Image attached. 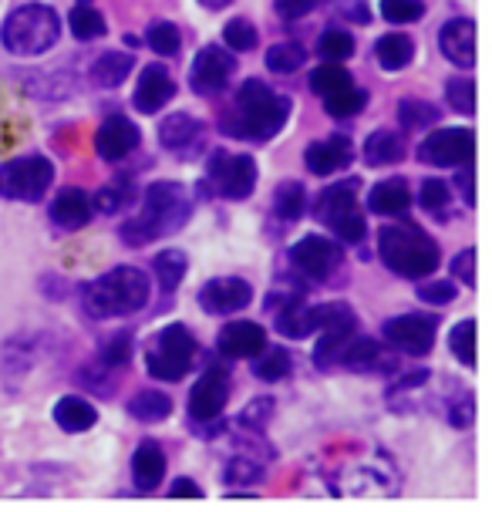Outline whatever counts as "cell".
<instances>
[{"instance_id":"cb8c5ba5","label":"cell","mask_w":492,"mask_h":512,"mask_svg":"<svg viewBox=\"0 0 492 512\" xmlns=\"http://www.w3.org/2000/svg\"><path fill=\"white\" fill-rule=\"evenodd\" d=\"M91 219V199L81 189H61L51 203V223L61 230H81Z\"/></svg>"},{"instance_id":"1f68e13d","label":"cell","mask_w":492,"mask_h":512,"mask_svg":"<svg viewBox=\"0 0 492 512\" xmlns=\"http://www.w3.org/2000/svg\"><path fill=\"white\" fill-rule=\"evenodd\" d=\"M129 415L135 422H145V425H156L162 418L172 415V398L162 395V391L149 388V391H139L132 401H129Z\"/></svg>"},{"instance_id":"ab89813d","label":"cell","mask_w":492,"mask_h":512,"mask_svg":"<svg viewBox=\"0 0 492 512\" xmlns=\"http://www.w3.org/2000/svg\"><path fill=\"white\" fill-rule=\"evenodd\" d=\"M132 199H135L132 182L122 176V179H112V182H108V186H102V192H98L95 203H91V206H98L105 216H112V213H118V209L132 206Z\"/></svg>"},{"instance_id":"7dc6e473","label":"cell","mask_w":492,"mask_h":512,"mask_svg":"<svg viewBox=\"0 0 492 512\" xmlns=\"http://www.w3.org/2000/svg\"><path fill=\"white\" fill-rule=\"evenodd\" d=\"M230 486L236 482H243V486H250V482H263V462L253 459V452H240L236 459H230L226 465V475H223Z\"/></svg>"},{"instance_id":"5bb4252c","label":"cell","mask_w":492,"mask_h":512,"mask_svg":"<svg viewBox=\"0 0 492 512\" xmlns=\"http://www.w3.org/2000/svg\"><path fill=\"white\" fill-rule=\"evenodd\" d=\"M233 71H236L233 54L220 48V44H209V48L196 54L193 68H189V85H193V91H199V95H220V91L230 85Z\"/></svg>"},{"instance_id":"83f0119b","label":"cell","mask_w":492,"mask_h":512,"mask_svg":"<svg viewBox=\"0 0 492 512\" xmlns=\"http://www.w3.org/2000/svg\"><path fill=\"white\" fill-rule=\"evenodd\" d=\"M199 139H203V122L193 115H186V112L169 115L166 122L159 125V142L172 152L189 149V145H196Z\"/></svg>"},{"instance_id":"94428289","label":"cell","mask_w":492,"mask_h":512,"mask_svg":"<svg viewBox=\"0 0 492 512\" xmlns=\"http://www.w3.org/2000/svg\"><path fill=\"white\" fill-rule=\"evenodd\" d=\"M459 189L469 192V206L476 203V192H472V172H462V176H459Z\"/></svg>"},{"instance_id":"74e56055","label":"cell","mask_w":492,"mask_h":512,"mask_svg":"<svg viewBox=\"0 0 492 512\" xmlns=\"http://www.w3.org/2000/svg\"><path fill=\"white\" fill-rule=\"evenodd\" d=\"M304 61H307V51L300 48L297 41L273 44V48L267 51V68L280 71V75H294V71L304 68Z\"/></svg>"},{"instance_id":"30bf717a","label":"cell","mask_w":492,"mask_h":512,"mask_svg":"<svg viewBox=\"0 0 492 512\" xmlns=\"http://www.w3.org/2000/svg\"><path fill=\"white\" fill-rule=\"evenodd\" d=\"M314 331H321V341L314 347V361L321 368H331V364L341 361L344 344L358 334V317L348 304H321L314 307Z\"/></svg>"},{"instance_id":"681fc988","label":"cell","mask_w":492,"mask_h":512,"mask_svg":"<svg viewBox=\"0 0 492 512\" xmlns=\"http://www.w3.org/2000/svg\"><path fill=\"white\" fill-rule=\"evenodd\" d=\"M381 14L391 24H415L425 17V0H381Z\"/></svg>"},{"instance_id":"11a10c76","label":"cell","mask_w":492,"mask_h":512,"mask_svg":"<svg viewBox=\"0 0 492 512\" xmlns=\"http://www.w3.org/2000/svg\"><path fill=\"white\" fill-rule=\"evenodd\" d=\"M418 297H422L425 304H452V300H455V283L452 280L422 283V287H418Z\"/></svg>"},{"instance_id":"ac0fdd59","label":"cell","mask_w":492,"mask_h":512,"mask_svg":"<svg viewBox=\"0 0 492 512\" xmlns=\"http://www.w3.org/2000/svg\"><path fill=\"white\" fill-rule=\"evenodd\" d=\"M273 320H277V331L284 337H304L314 331V307L304 304L300 290H284V294H273L267 300Z\"/></svg>"},{"instance_id":"f546056e","label":"cell","mask_w":492,"mask_h":512,"mask_svg":"<svg viewBox=\"0 0 492 512\" xmlns=\"http://www.w3.org/2000/svg\"><path fill=\"white\" fill-rule=\"evenodd\" d=\"M341 364L344 368H351V371H375L381 368V364H395L391 358H385L381 354V347L378 341H371V337H361V334H354L348 344H344V351H341Z\"/></svg>"},{"instance_id":"be15d7a7","label":"cell","mask_w":492,"mask_h":512,"mask_svg":"<svg viewBox=\"0 0 492 512\" xmlns=\"http://www.w3.org/2000/svg\"><path fill=\"white\" fill-rule=\"evenodd\" d=\"M78 4H91V0H78Z\"/></svg>"},{"instance_id":"4fadbf2b","label":"cell","mask_w":492,"mask_h":512,"mask_svg":"<svg viewBox=\"0 0 492 512\" xmlns=\"http://www.w3.org/2000/svg\"><path fill=\"white\" fill-rule=\"evenodd\" d=\"M226 401H230V374L220 364H213V368L199 374L196 388L189 391V422L213 425L223 415Z\"/></svg>"},{"instance_id":"484cf974","label":"cell","mask_w":492,"mask_h":512,"mask_svg":"<svg viewBox=\"0 0 492 512\" xmlns=\"http://www.w3.org/2000/svg\"><path fill=\"white\" fill-rule=\"evenodd\" d=\"M412 206V189H408L405 179H385L371 189L368 196V209L378 216H402L405 209Z\"/></svg>"},{"instance_id":"db71d44e","label":"cell","mask_w":492,"mask_h":512,"mask_svg":"<svg viewBox=\"0 0 492 512\" xmlns=\"http://www.w3.org/2000/svg\"><path fill=\"white\" fill-rule=\"evenodd\" d=\"M270 415H273V401L270 398H257V401H250V405L243 408L240 425L243 428H263L270 422Z\"/></svg>"},{"instance_id":"2e32d148","label":"cell","mask_w":492,"mask_h":512,"mask_svg":"<svg viewBox=\"0 0 492 512\" xmlns=\"http://www.w3.org/2000/svg\"><path fill=\"white\" fill-rule=\"evenodd\" d=\"M385 341L398 351L412 354V358H422L435 347V317H422V314H405L395 317L385 324Z\"/></svg>"},{"instance_id":"d6a6232c","label":"cell","mask_w":492,"mask_h":512,"mask_svg":"<svg viewBox=\"0 0 492 512\" xmlns=\"http://www.w3.org/2000/svg\"><path fill=\"white\" fill-rule=\"evenodd\" d=\"M375 58L385 71H402L408 61L415 58V44L405 34H385L375 44Z\"/></svg>"},{"instance_id":"44dd1931","label":"cell","mask_w":492,"mask_h":512,"mask_svg":"<svg viewBox=\"0 0 492 512\" xmlns=\"http://www.w3.org/2000/svg\"><path fill=\"white\" fill-rule=\"evenodd\" d=\"M139 142H142L139 128L122 115L105 118V125L98 128V135H95V149L105 162H118V159H125V155H132L139 149Z\"/></svg>"},{"instance_id":"f6af8a7d","label":"cell","mask_w":492,"mask_h":512,"mask_svg":"<svg viewBox=\"0 0 492 512\" xmlns=\"http://www.w3.org/2000/svg\"><path fill=\"white\" fill-rule=\"evenodd\" d=\"M145 44H149L156 54H162V58H172V54H179V48H182L179 27L169 21H156L149 27V34H145Z\"/></svg>"},{"instance_id":"f35d334b","label":"cell","mask_w":492,"mask_h":512,"mask_svg":"<svg viewBox=\"0 0 492 512\" xmlns=\"http://www.w3.org/2000/svg\"><path fill=\"white\" fill-rule=\"evenodd\" d=\"M68 24H71V34H75L78 41H95L105 34V17L98 14L91 4H78L75 11H71Z\"/></svg>"},{"instance_id":"7c38bea8","label":"cell","mask_w":492,"mask_h":512,"mask_svg":"<svg viewBox=\"0 0 492 512\" xmlns=\"http://www.w3.org/2000/svg\"><path fill=\"white\" fill-rule=\"evenodd\" d=\"M476 155V132L472 128H435L428 139L418 145V159L428 166H469Z\"/></svg>"},{"instance_id":"9a60e30c","label":"cell","mask_w":492,"mask_h":512,"mask_svg":"<svg viewBox=\"0 0 492 512\" xmlns=\"http://www.w3.org/2000/svg\"><path fill=\"white\" fill-rule=\"evenodd\" d=\"M290 260H294V267L304 273V277L327 280V277H334V273L341 270L344 253H341V246L331 243L327 236H304L300 243H294Z\"/></svg>"},{"instance_id":"f1b7e54d","label":"cell","mask_w":492,"mask_h":512,"mask_svg":"<svg viewBox=\"0 0 492 512\" xmlns=\"http://www.w3.org/2000/svg\"><path fill=\"white\" fill-rule=\"evenodd\" d=\"M54 422H58L61 432H71V435H78V432H88V428H95L98 422V411L95 405H88L85 398H61L58 405H54Z\"/></svg>"},{"instance_id":"f907efd6","label":"cell","mask_w":492,"mask_h":512,"mask_svg":"<svg viewBox=\"0 0 492 512\" xmlns=\"http://www.w3.org/2000/svg\"><path fill=\"white\" fill-rule=\"evenodd\" d=\"M324 61H344L354 54V38L348 31H324L321 34V44H317Z\"/></svg>"},{"instance_id":"4316f807","label":"cell","mask_w":492,"mask_h":512,"mask_svg":"<svg viewBox=\"0 0 492 512\" xmlns=\"http://www.w3.org/2000/svg\"><path fill=\"white\" fill-rule=\"evenodd\" d=\"M364 162L368 166H395V162L405 159V142L398 132H391V128H378V132L368 135V142H364Z\"/></svg>"},{"instance_id":"c3c4849f","label":"cell","mask_w":492,"mask_h":512,"mask_svg":"<svg viewBox=\"0 0 492 512\" xmlns=\"http://www.w3.org/2000/svg\"><path fill=\"white\" fill-rule=\"evenodd\" d=\"M223 41H226V48H233V51H253L260 41V34L246 17H233V21L223 27Z\"/></svg>"},{"instance_id":"e575fe53","label":"cell","mask_w":492,"mask_h":512,"mask_svg":"<svg viewBox=\"0 0 492 512\" xmlns=\"http://www.w3.org/2000/svg\"><path fill=\"white\" fill-rule=\"evenodd\" d=\"M476 331H479V324L469 317V320H459L449 334V347H452L455 361L466 364V368H476V361H479L476 358Z\"/></svg>"},{"instance_id":"836d02e7","label":"cell","mask_w":492,"mask_h":512,"mask_svg":"<svg viewBox=\"0 0 492 512\" xmlns=\"http://www.w3.org/2000/svg\"><path fill=\"white\" fill-rule=\"evenodd\" d=\"M273 209H277V216L287 219V223H294V219L304 216V209H307V189H304V182H297V179L280 182L277 192H273Z\"/></svg>"},{"instance_id":"603a6c76","label":"cell","mask_w":492,"mask_h":512,"mask_svg":"<svg viewBox=\"0 0 492 512\" xmlns=\"http://www.w3.org/2000/svg\"><path fill=\"white\" fill-rule=\"evenodd\" d=\"M304 159L314 176H334V172H341L344 166H351L354 145H351V139H344V135H331V139L311 142V149L304 152Z\"/></svg>"},{"instance_id":"9c48e42d","label":"cell","mask_w":492,"mask_h":512,"mask_svg":"<svg viewBox=\"0 0 492 512\" xmlns=\"http://www.w3.org/2000/svg\"><path fill=\"white\" fill-rule=\"evenodd\" d=\"M54 182V166L44 155H21L0 166V196L21 199V203H38Z\"/></svg>"},{"instance_id":"f5cc1de1","label":"cell","mask_w":492,"mask_h":512,"mask_svg":"<svg viewBox=\"0 0 492 512\" xmlns=\"http://www.w3.org/2000/svg\"><path fill=\"white\" fill-rule=\"evenodd\" d=\"M27 364H31V347L21 337H11L4 344V374H24Z\"/></svg>"},{"instance_id":"d590c367","label":"cell","mask_w":492,"mask_h":512,"mask_svg":"<svg viewBox=\"0 0 492 512\" xmlns=\"http://www.w3.org/2000/svg\"><path fill=\"white\" fill-rule=\"evenodd\" d=\"M189 270V260L182 250H162L156 256V277H159V287L166 290V294H172V290L179 287L182 277H186Z\"/></svg>"},{"instance_id":"7402d4cb","label":"cell","mask_w":492,"mask_h":512,"mask_svg":"<svg viewBox=\"0 0 492 512\" xmlns=\"http://www.w3.org/2000/svg\"><path fill=\"white\" fill-rule=\"evenodd\" d=\"M439 48L455 68H472L476 64V21L455 17L439 31Z\"/></svg>"},{"instance_id":"7a4b0ae2","label":"cell","mask_w":492,"mask_h":512,"mask_svg":"<svg viewBox=\"0 0 492 512\" xmlns=\"http://www.w3.org/2000/svg\"><path fill=\"white\" fill-rule=\"evenodd\" d=\"M189 216H193V199L179 182H152L142 192V209L122 226V240L129 246H149L182 230Z\"/></svg>"},{"instance_id":"6f0895ef","label":"cell","mask_w":492,"mask_h":512,"mask_svg":"<svg viewBox=\"0 0 492 512\" xmlns=\"http://www.w3.org/2000/svg\"><path fill=\"white\" fill-rule=\"evenodd\" d=\"M452 273H455V280H466V287H476V250H472V246L452 260Z\"/></svg>"},{"instance_id":"d4e9b609","label":"cell","mask_w":492,"mask_h":512,"mask_svg":"<svg viewBox=\"0 0 492 512\" xmlns=\"http://www.w3.org/2000/svg\"><path fill=\"white\" fill-rule=\"evenodd\" d=\"M132 475H135V486H139L142 492L159 489L162 475H166V452L159 448V442H142L139 448H135Z\"/></svg>"},{"instance_id":"816d5d0a","label":"cell","mask_w":492,"mask_h":512,"mask_svg":"<svg viewBox=\"0 0 492 512\" xmlns=\"http://www.w3.org/2000/svg\"><path fill=\"white\" fill-rule=\"evenodd\" d=\"M132 361V337L129 334H118V337H108V344L102 347V364L108 371H118Z\"/></svg>"},{"instance_id":"4dcf8cb0","label":"cell","mask_w":492,"mask_h":512,"mask_svg":"<svg viewBox=\"0 0 492 512\" xmlns=\"http://www.w3.org/2000/svg\"><path fill=\"white\" fill-rule=\"evenodd\" d=\"M132 68H135V61L125 51H105L102 58H95V64H91V81H95L98 88H118V85H125Z\"/></svg>"},{"instance_id":"6125c7cd","label":"cell","mask_w":492,"mask_h":512,"mask_svg":"<svg viewBox=\"0 0 492 512\" xmlns=\"http://www.w3.org/2000/svg\"><path fill=\"white\" fill-rule=\"evenodd\" d=\"M199 4L209 7V11H223V7L230 4V0H199Z\"/></svg>"},{"instance_id":"8992f818","label":"cell","mask_w":492,"mask_h":512,"mask_svg":"<svg viewBox=\"0 0 492 512\" xmlns=\"http://www.w3.org/2000/svg\"><path fill=\"white\" fill-rule=\"evenodd\" d=\"M196 361V337L186 324H169L152 337V347L145 351V368L159 381H182L193 371Z\"/></svg>"},{"instance_id":"52a82bcc","label":"cell","mask_w":492,"mask_h":512,"mask_svg":"<svg viewBox=\"0 0 492 512\" xmlns=\"http://www.w3.org/2000/svg\"><path fill=\"white\" fill-rule=\"evenodd\" d=\"M314 213L327 230H334L344 243L364 240V216L358 209V186H354V182H334L331 189H324L321 196H317Z\"/></svg>"},{"instance_id":"9f6ffc18","label":"cell","mask_w":492,"mask_h":512,"mask_svg":"<svg viewBox=\"0 0 492 512\" xmlns=\"http://www.w3.org/2000/svg\"><path fill=\"white\" fill-rule=\"evenodd\" d=\"M472 418H476V401H472V395L466 391V395L455 398V405L449 408V422H452L455 428H469V425H472Z\"/></svg>"},{"instance_id":"5b68a950","label":"cell","mask_w":492,"mask_h":512,"mask_svg":"<svg viewBox=\"0 0 492 512\" xmlns=\"http://www.w3.org/2000/svg\"><path fill=\"white\" fill-rule=\"evenodd\" d=\"M61 38V17L48 4H24L0 27V41L17 58L48 54Z\"/></svg>"},{"instance_id":"ba28073f","label":"cell","mask_w":492,"mask_h":512,"mask_svg":"<svg viewBox=\"0 0 492 512\" xmlns=\"http://www.w3.org/2000/svg\"><path fill=\"white\" fill-rule=\"evenodd\" d=\"M398 489V475L391 469L388 455H364L358 459V465H348V469H341L331 479V492L337 496H391V492Z\"/></svg>"},{"instance_id":"ee69618b","label":"cell","mask_w":492,"mask_h":512,"mask_svg":"<svg viewBox=\"0 0 492 512\" xmlns=\"http://www.w3.org/2000/svg\"><path fill=\"white\" fill-rule=\"evenodd\" d=\"M445 98H449L452 112L459 115H476V81L469 75H459L445 85Z\"/></svg>"},{"instance_id":"3957f363","label":"cell","mask_w":492,"mask_h":512,"mask_svg":"<svg viewBox=\"0 0 492 512\" xmlns=\"http://www.w3.org/2000/svg\"><path fill=\"white\" fill-rule=\"evenodd\" d=\"M378 253L385 267L405 280H425L439 270V243L415 223L385 226L378 236Z\"/></svg>"},{"instance_id":"b9f144b4","label":"cell","mask_w":492,"mask_h":512,"mask_svg":"<svg viewBox=\"0 0 492 512\" xmlns=\"http://www.w3.org/2000/svg\"><path fill=\"white\" fill-rule=\"evenodd\" d=\"M348 85H351V71L341 68L337 61H324L321 68H317L314 75H311V88L321 98L334 95V91H341V88H348Z\"/></svg>"},{"instance_id":"7bdbcfd3","label":"cell","mask_w":492,"mask_h":512,"mask_svg":"<svg viewBox=\"0 0 492 512\" xmlns=\"http://www.w3.org/2000/svg\"><path fill=\"white\" fill-rule=\"evenodd\" d=\"M257 358L260 361H257V368H253V371H257L260 381H284L290 374V364H294L284 347H263Z\"/></svg>"},{"instance_id":"8d00e7d4","label":"cell","mask_w":492,"mask_h":512,"mask_svg":"<svg viewBox=\"0 0 492 512\" xmlns=\"http://www.w3.org/2000/svg\"><path fill=\"white\" fill-rule=\"evenodd\" d=\"M364 105H368V91H361V88H354V85L334 91V95L324 98V112L334 115V118L358 115V112H364Z\"/></svg>"},{"instance_id":"60d3db41","label":"cell","mask_w":492,"mask_h":512,"mask_svg":"<svg viewBox=\"0 0 492 512\" xmlns=\"http://www.w3.org/2000/svg\"><path fill=\"white\" fill-rule=\"evenodd\" d=\"M418 203H422V209L428 216L445 219L449 216V206H452V189L445 186L442 179H425L422 192H418Z\"/></svg>"},{"instance_id":"8fae6325","label":"cell","mask_w":492,"mask_h":512,"mask_svg":"<svg viewBox=\"0 0 492 512\" xmlns=\"http://www.w3.org/2000/svg\"><path fill=\"white\" fill-rule=\"evenodd\" d=\"M206 179L220 196L246 199L253 189H257V162H253V155L216 152L206 166Z\"/></svg>"},{"instance_id":"d6986e66","label":"cell","mask_w":492,"mask_h":512,"mask_svg":"<svg viewBox=\"0 0 492 512\" xmlns=\"http://www.w3.org/2000/svg\"><path fill=\"white\" fill-rule=\"evenodd\" d=\"M216 347H220L223 358L233 361H246V358H257V354L267 347V331L253 320H233L226 324L220 337H216Z\"/></svg>"},{"instance_id":"bcb514c9","label":"cell","mask_w":492,"mask_h":512,"mask_svg":"<svg viewBox=\"0 0 492 512\" xmlns=\"http://www.w3.org/2000/svg\"><path fill=\"white\" fill-rule=\"evenodd\" d=\"M398 122L405 128H428L439 122V108L422 102V98H405V102L398 105Z\"/></svg>"},{"instance_id":"680465c9","label":"cell","mask_w":492,"mask_h":512,"mask_svg":"<svg viewBox=\"0 0 492 512\" xmlns=\"http://www.w3.org/2000/svg\"><path fill=\"white\" fill-rule=\"evenodd\" d=\"M317 0H277V14L284 17V21H297V17H304L307 11H314Z\"/></svg>"},{"instance_id":"6da1fadb","label":"cell","mask_w":492,"mask_h":512,"mask_svg":"<svg viewBox=\"0 0 492 512\" xmlns=\"http://www.w3.org/2000/svg\"><path fill=\"white\" fill-rule=\"evenodd\" d=\"M290 118V98L277 95L267 81L250 78L236 88L233 108L223 118V132L246 142H267Z\"/></svg>"},{"instance_id":"e0dca14e","label":"cell","mask_w":492,"mask_h":512,"mask_svg":"<svg viewBox=\"0 0 492 512\" xmlns=\"http://www.w3.org/2000/svg\"><path fill=\"white\" fill-rule=\"evenodd\" d=\"M253 300V287L243 277H216L209 280L203 290H199V304H203L206 314H236V310L250 307Z\"/></svg>"},{"instance_id":"91938a15","label":"cell","mask_w":492,"mask_h":512,"mask_svg":"<svg viewBox=\"0 0 492 512\" xmlns=\"http://www.w3.org/2000/svg\"><path fill=\"white\" fill-rule=\"evenodd\" d=\"M169 496L172 499H203V489H199L196 482H189V479H176L169 486Z\"/></svg>"},{"instance_id":"277c9868","label":"cell","mask_w":492,"mask_h":512,"mask_svg":"<svg viewBox=\"0 0 492 512\" xmlns=\"http://www.w3.org/2000/svg\"><path fill=\"white\" fill-rule=\"evenodd\" d=\"M145 304H149V277L135 267L108 270L85 290V310L98 320L139 314Z\"/></svg>"},{"instance_id":"ffe728a7","label":"cell","mask_w":492,"mask_h":512,"mask_svg":"<svg viewBox=\"0 0 492 512\" xmlns=\"http://www.w3.org/2000/svg\"><path fill=\"white\" fill-rule=\"evenodd\" d=\"M169 98H176V81L162 64H145L139 85H135V108L142 115H156L169 105Z\"/></svg>"}]
</instances>
